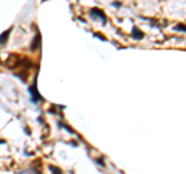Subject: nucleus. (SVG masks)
Listing matches in <instances>:
<instances>
[{
  "label": "nucleus",
  "mask_w": 186,
  "mask_h": 174,
  "mask_svg": "<svg viewBox=\"0 0 186 174\" xmlns=\"http://www.w3.org/2000/svg\"><path fill=\"white\" fill-rule=\"evenodd\" d=\"M30 95H31V101L33 103H40V101H43V98L40 96V93L37 92V84H36V79H34V83H33L31 86H30Z\"/></svg>",
  "instance_id": "1"
},
{
  "label": "nucleus",
  "mask_w": 186,
  "mask_h": 174,
  "mask_svg": "<svg viewBox=\"0 0 186 174\" xmlns=\"http://www.w3.org/2000/svg\"><path fill=\"white\" fill-rule=\"evenodd\" d=\"M89 14H90V17H92V19H101L102 25H106V24H107V16L104 14L99 8H92Z\"/></svg>",
  "instance_id": "2"
},
{
  "label": "nucleus",
  "mask_w": 186,
  "mask_h": 174,
  "mask_svg": "<svg viewBox=\"0 0 186 174\" xmlns=\"http://www.w3.org/2000/svg\"><path fill=\"white\" fill-rule=\"evenodd\" d=\"M130 36H132V39H135V41H141L144 37V33L141 31L138 26H133V28H132V34H130Z\"/></svg>",
  "instance_id": "3"
},
{
  "label": "nucleus",
  "mask_w": 186,
  "mask_h": 174,
  "mask_svg": "<svg viewBox=\"0 0 186 174\" xmlns=\"http://www.w3.org/2000/svg\"><path fill=\"white\" fill-rule=\"evenodd\" d=\"M39 45H40V34L37 33V34L34 36V41H33V42H31V45H30V50H31V51L39 50Z\"/></svg>",
  "instance_id": "4"
},
{
  "label": "nucleus",
  "mask_w": 186,
  "mask_h": 174,
  "mask_svg": "<svg viewBox=\"0 0 186 174\" xmlns=\"http://www.w3.org/2000/svg\"><path fill=\"white\" fill-rule=\"evenodd\" d=\"M9 34H11V28H9V30H6V31H3L2 34H0V45H5V44H6Z\"/></svg>",
  "instance_id": "5"
},
{
  "label": "nucleus",
  "mask_w": 186,
  "mask_h": 174,
  "mask_svg": "<svg viewBox=\"0 0 186 174\" xmlns=\"http://www.w3.org/2000/svg\"><path fill=\"white\" fill-rule=\"evenodd\" d=\"M59 126H61V128H64L65 130H68V132H70V134H73V135H75V130H73L72 128H70V126H68V124H65V123H62V121H59Z\"/></svg>",
  "instance_id": "6"
},
{
  "label": "nucleus",
  "mask_w": 186,
  "mask_h": 174,
  "mask_svg": "<svg viewBox=\"0 0 186 174\" xmlns=\"http://www.w3.org/2000/svg\"><path fill=\"white\" fill-rule=\"evenodd\" d=\"M48 168H50V171H53V173H58V174H61V173H62L61 170H59V168H56V166H54V165H50V166H48Z\"/></svg>",
  "instance_id": "7"
},
{
  "label": "nucleus",
  "mask_w": 186,
  "mask_h": 174,
  "mask_svg": "<svg viewBox=\"0 0 186 174\" xmlns=\"http://www.w3.org/2000/svg\"><path fill=\"white\" fill-rule=\"evenodd\" d=\"M175 31H185V25H183V24L175 25Z\"/></svg>",
  "instance_id": "8"
},
{
  "label": "nucleus",
  "mask_w": 186,
  "mask_h": 174,
  "mask_svg": "<svg viewBox=\"0 0 186 174\" xmlns=\"http://www.w3.org/2000/svg\"><path fill=\"white\" fill-rule=\"evenodd\" d=\"M93 36H96L98 39H101V41H106V37H104V36L101 34V33H95V34H93Z\"/></svg>",
  "instance_id": "9"
},
{
  "label": "nucleus",
  "mask_w": 186,
  "mask_h": 174,
  "mask_svg": "<svg viewBox=\"0 0 186 174\" xmlns=\"http://www.w3.org/2000/svg\"><path fill=\"white\" fill-rule=\"evenodd\" d=\"M102 160H104V159H96V163H98L99 166H106V163H104Z\"/></svg>",
  "instance_id": "10"
},
{
  "label": "nucleus",
  "mask_w": 186,
  "mask_h": 174,
  "mask_svg": "<svg viewBox=\"0 0 186 174\" xmlns=\"http://www.w3.org/2000/svg\"><path fill=\"white\" fill-rule=\"evenodd\" d=\"M112 6H115V8H119V6H121V3H119V2H113V3H112Z\"/></svg>",
  "instance_id": "11"
}]
</instances>
